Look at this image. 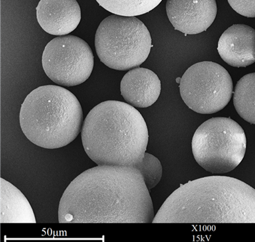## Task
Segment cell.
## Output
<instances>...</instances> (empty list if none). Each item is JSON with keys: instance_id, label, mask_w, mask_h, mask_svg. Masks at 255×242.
I'll return each instance as SVG.
<instances>
[{"instance_id": "cell-15", "label": "cell", "mask_w": 255, "mask_h": 242, "mask_svg": "<svg viewBox=\"0 0 255 242\" xmlns=\"http://www.w3.org/2000/svg\"><path fill=\"white\" fill-rule=\"evenodd\" d=\"M113 14L132 17L144 14L156 8L162 0H96Z\"/></svg>"}, {"instance_id": "cell-12", "label": "cell", "mask_w": 255, "mask_h": 242, "mask_svg": "<svg viewBox=\"0 0 255 242\" xmlns=\"http://www.w3.org/2000/svg\"><path fill=\"white\" fill-rule=\"evenodd\" d=\"M161 82L152 71L135 68L125 74L121 82V93L125 101L134 107L147 108L158 99Z\"/></svg>"}, {"instance_id": "cell-2", "label": "cell", "mask_w": 255, "mask_h": 242, "mask_svg": "<svg viewBox=\"0 0 255 242\" xmlns=\"http://www.w3.org/2000/svg\"><path fill=\"white\" fill-rule=\"evenodd\" d=\"M152 223H255V189L225 176L193 180L171 194Z\"/></svg>"}, {"instance_id": "cell-5", "label": "cell", "mask_w": 255, "mask_h": 242, "mask_svg": "<svg viewBox=\"0 0 255 242\" xmlns=\"http://www.w3.org/2000/svg\"><path fill=\"white\" fill-rule=\"evenodd\" d=\"M152 46L147 27L134 16H109L96 32L98 56L112 69L127 71L139 67L149 56Z\"/></svg>"}, {"instance_id": "cell-17", "label": "cell", "mask_w": 255, "mask_h": 242, "mask_svg": "<svg viewBox=\"0 0 255 242\" xmlns=\"http://www.w3.org/2000/svg\"><path fill=\"white\" fill-rule=\"evenodd\" d=\"M230 5L241 15L255 17V0H228Z\"/></svg>"}, {"instance_id": "cell-18", "label": "cell", "mask_w": 255, "mask_h": 242, "mask_svg": "<svg viewBox=\"0 0 255 242\" xmlns=\"http://www.w3.org/2000/svg\"><path fill=\"white\" fill-rule=\"evenodd\" d=\"M181 79H180V78H177V83H180V81H181Z\"/></svg>"}, {"instance_id": "cell-4", "label": "cell", "mask_w": 255, "mask_h": 242, "mask_svg": "<svg viewBox=\"0 0 255 242\" xmlns=\"http://www.w3.org/2000/svg\"><path fill=\"white\" fill-rule=\"evenodd\" d=\"M20 127L31 142L47 149L61 148L79 135L83 113L77 97L61 86L38 87L25 98Z\"/></svg>"}, {"instance_id": "cell-9", "label": "cell", "mask_w": 255, "mask_h": 242, "mask_svg": "<svg viewBox=\"0 0 255 242\" xmlns=\"http://www.w3.org/2000/svg\"><path fill=\"white\" fill-rule=\"evenodd\" d=\"M166 10L177 31L196 35L206 31L217 15L216 0H167Z\"/></svg>"}, {"instance_id": "cell-16", "label": "cell", "mask_w": 255, "mask_h": 242, "mask_svg": "<svg viewBox=\"0 0 255 242\" xmlns=\"http://www.w3.org/2000/svg\"><path fill=\"white\" fill-rule=\"evenodd\" d=\"M139 170L149 190L154 188L162 177V166L160 161L153 155L145 152L143 160L135 166Z\"/></svg>"}, {"instance_id": "cell-8", "label": "cell", "mask_w": 255, "mask_h": 242, "mask_svg": "<svg viewBox=\"0 0 255 242\" xmlns=\"http://www.w3.org/2000/svg\"><path fill=\"white\" fill-rule=\"evenodd\" d=\"M45 74L59 86H78L87 81L94 67L92 49L85 41L73 35L50 41L42 55Z\"/></svg>"}, {"instance_id": "cell-3", "label": "cell", "mask_w": 255, "mask_h": 242, "mask_svg": "<svg viewBox=\"0 0 255 242\" xmlns=\"http://www.w3.org/2000/svg\"><path fill=\"white\" fill-rule=\"evenodd\" d=\"M86 154L98 165L133 166L142 161L149 133L135 107L109 100L89 113L81 132Z\"/></svg>"}, {"instance_id": "cell-10", "label": "cell", "mask_w": 255, "mask_h": 242, "mask_svg": "<svg viewBox=\"0 0 255 242\" xmlns=\"http://www.w3.org/2000/svg\"><path fill=\"white\" fill-rule=\"evenodd\" d=\"M36 10L40 26L52 35H68L77 28L81 19L77 0H40Z\"/></svg>"}, {"instance_id": "cell-7", "label": "cell", "mask_w": 255, "mask_h": 242, "mask_svg": "<svg viewBox=\"0 0 255 242\" xmlns=\"http://www.w3.org/2000/svg\"><path fill=\"white\" fill-rule=\"evenodd\" d=\"M180 94L195 113H218L229 104L233 94L229 73L219 64L202 61L191 66L180 81Z\"/></svg>"}, {"instance_id": "cell-14", "label": "cell", "mask_w": 255, "mask_h": 242, "mask_svg": "<svg viewBox=\"0 0 255 242\" xmlns=\"http://www.w3.org/2000/svg\"><path fill=\"white\" fill-rule=\"evenodd\" d=\"M234 105L244 120L255 124V72L245 75L237 83Z\"/></svg>"}, {"instance_id": "cell-1", "label": "cell", "mask_w": 255, "mask_h": 242, "mask_svg": "<svg viewBox=\"0 0 255 242\" xmlns=\"http://www.w3.org/2000/svg\"><path fill=\"white\" fill-rule=\"evenodd\" d=\"M154 208L139 170L98 165L77 177L64 192L60 223H152Z\"/></svg>"}, {"instance_id": "cell-6", "label": "cell", "mask_w": 255, "mask_h": 242, "mask_svg": "<svg viewBox=\"0 0 255 242\" xmlns=\"http://www.w3.org/2000/svg\"><path fill=\"white\" fill-rule=\"evenodd\" d=\"M247 144L242 127L227 118L206 121L196 130L191 143L195 161L212 173L234 170L245 157Z\"/></svg>"}, {"instance_id": "cell-11", "label": "cell", "mask_w": 255, "mask_h": 242, "mask_svg": "<svg viewBox=\"0 0 255 242\" xmlns=\"http://www.w3.org/2000/svg\"><path fill=\"white\" fill-rule=\"evenodd\" d=\"M221 58L233 67H247L255 63V29L248 25L234 24L218 42Z\"/></svg>"}, {"instance_id": "cell-13", "label": "cell", "mask_w": 255, "mask_h": 242, "mask_svg": "<svg viewBox=\"0 0 255 242\" xmlns=\"http://www.w3.org/2000/svg\"><path fill=\"white\" fill-rule=\"evenodd\" d=\"M0 186V223L35 224L30 203L22 192L3 178Z\"/></svg>"}]
</instances>
